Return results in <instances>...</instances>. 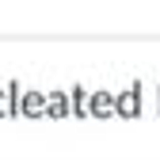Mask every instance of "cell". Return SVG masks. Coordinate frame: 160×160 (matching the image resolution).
<instances>
[{"label": "cell", "mask_w": 160, "mask_h": 160, "mask_svg": "<svg viewBox=\"0 0 160 160\" xmlns=\"http://www.w3.org/2000/svg\"><path fill=\"white\" fill-rule=\"evenodd\" d=\"M19 92L23 88H19L15 80L0 88V118H19Z\"/></svg>", "instance_id": "obj_4"}, {"label": "cell", "mask_w": 160, "mask_h": 160, "mask_svg": "<svg viewBox=\"0 0 160 160\" xmlns=\"http://www.w3.org/2000/svg\"><path fill=\"white\" fill-rule=\"evenodd\" d=\"M88 114L92 118H114V95L111 92H92L88 95Z\"/></svg>", "instance_id": "obj_5"}, {"label": "cell", "mask_w": 160, "mask_h": 160, "mask_svg": "<svg viewBox=\"0 0 160 160\" xmlns=\"http://www.w3.org/2000/svg\"><path fill=\"white\" fill-rule=\"evenodd\" d=\"M88 95H92V92H88L84 84H76V88L69 92V99H72V118H92V114H88Z\"/></svg>", "instance_id": "obj_6"}, {"label": "cell", "mask_w": 160, "mask_h": 160, "mask_svg": "<svg viewBox=\"0 0 160 160\" xmlns=\"http://www.w3.org/2000/svg\"><path fill=\"white\" fill-rule=\"evenodd\" d=\"M46 118H72V99L57 88V92H46Z\"/></svg>", "instance_id": "obj_3"}, {"label": "cell", "mask_w": 160, "mask_h": 160, "mask_svg": "<svg viewBox=\"0 0 160 160\" xmlns=\"http://www.w3.org/2000/svg\"><path fill=\"white\" fill-rule=\"evenodd\" d=\"M156 114H160V88H156Z\"/></svg>", "instance_id": "obj_7"}, {"label": "cell", "mask_w": 160, "mask_h": 160, "mask_svg": "<svg viewBox=\"0 0 160 160\" xmlns=\"http://www.w3.org/2000/svg\"><path fill=\"white\" fill-rule=\"evenodd\" d=\"M19 118H46V92H19Z\"/></svg>", "instance_id": "obj_2"}, {"label": "cell", "mask_w": 160, "mask_h": 160, "mask_svg": "<svg viewBox=\"0 0 160 160\" xmlns=\"http://www.w3.org/2000/svg\"><path fill=\"white\" fill-rule=\"evenodd\" d=\"M114 118H141V84H126L114 95Z\"/></svg>", "instance_id": "obj_1"}]
</instances>
